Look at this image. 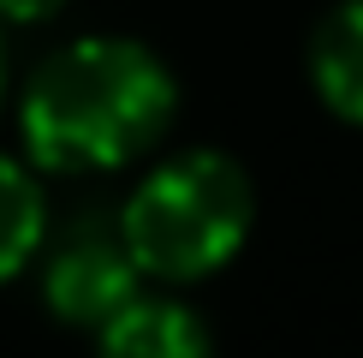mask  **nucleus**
<instances>
[{"instance_id":"f257e3e1","label":"nucleus","mask_w":363,"mask_h":358,"mask_svg":"<svg viewBox=\"0 0 363 358\" xmlns=\"http://www.w3.org/2000/svg\"><path fill=\"white\" fill-rule=\"evenodd\" d=\"M179 78L138 36H78L18 90V143L42 173H119L167 138Z\"/></svg>"},{"instance_id":"f03ea898","label":"nucleus","mask_w":363,"mask_h":358,"mask_svg":"<svg viewBox=\"0 0 363 358\" xmlns=\"http://www.w3.org/2000/svg\"><path fill=\"white\" fill-rule=\"evenodd\" d=\"M256 227V185L226 149H185L149 168L119 203V233L143 281L191 287L220 275Z\"/></svg>"},{"instance_id":"7ed1b4c3","label":"nucleus","mask_w":363,"mask_h":358,"mask_svg":"<svg viewBox=\"0 0 363 358\" xmlns=\"http://www.w3.org/2000/svg\"><path fill=\"white\" fill-rule=\"evenodd\" d=\"M36 263H42V305L54 310V322L89 328V335L131 293L149 287L125 233H119V215H78L66 233H48Z\"/></svg>"},{"instance_id":"20e7f679","label":"nucleus","mask_w":363,"mask_h":358,"mask_svg":"<svg viewBox=\"0 0 363 358\" xmlns=\"http://www.w3.org/2000/svg\"><path fill=\"white\" fill-rule=\"evenodd\" d=\"M96 347L113 358H203L215 347V335L185 298L143 287L96 328Z\"/></svg>"},{"instance_id":"39448f33","label":"nucleus","mask_w":363,"mask_h":358,"mask_svg":"<svg viewBox=\"0 0 363 358\" xmlns=\"http://www.w3.org/2000/svg\"><path fill=\"white\" fill-rule=\"evenodd\" d=\"M310 84L345 126H363V0H340L310 36Z\"/></svg>"},{"instance_id":"423d86ee","label":"nucleus","mask_w":363,"mask_h":358,"mask_svg":"<svg viewBox=\"0 0 363 358\" xmlns=\"http://www.w3.org/2000/svg\"><path fill=\"white\" fill-rule=\"evenodd\" d=\"M48 245V191L42 168L18 156H0V287L24 275Z\"/></svg>"},{"instance_id":"0eeeda50","label":"nucleus","mask_w":363,"mask_h":358,"mask_svg":"<svg viewBox=\"0 0 363 358\" xmlns=\"http://www.w3.org/2000/svg\"><path fill=\"white\" fill-rule=\"evenodd\" d=\"M66 12V0H0V24H48Z\"/></svg>"},{"instance_id":"6e6552de","label":"nucleus","mask_w":363,"mask_h":358,"mask_svg":"<svg viewBox=\"0 0 363 358\" xmlns=\"http://www.w3.org/2000/svg\"><path fill=\"white\" fill-rule=\"evenodd\" d=\"M0 102H6V36H0Z\"/></svg>"}]
</instances>
